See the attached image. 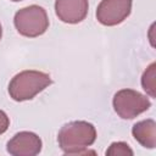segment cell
Wrapping results in <instances>:
<instances>
[{"mask_svg":"<svg viewBox=\"0 0 156 156\" xmlns=\"http://www.w3.org/2000/svg\"><path fill=\"white\" fill-rule=\"evenodd\" d=\"M96 140L95 127L87 121H73L61 127L57 134L60 149L65 155H83L94 154L88 147Z\"/></svg>","mask_w":156,"mask_h":156,"instance_id":"6da1fadb","label":"cell"},{"mask_svg":"<svg viewBox=\"0 0 156 156\" xmlns=\"http://www.w3.org/2000/svg\"><path fill=\"white\" fill-rule=\"evenodd\" d=\"M51 83L52 80L48 73L34 69L22 71L9 83V94L12 100L18 102L32 100Z\"/></svg>","mask_w":156,"mask_h":156,"instance_id":"7a4b0ae2","label":"cell"},{"mask_svg":"<svg viewBox=\"0 0 156 156\" xmlns=\"http://www.w3.org/2000/svg\"><path fill=\"white\" fill-rule=\"evenodd\" d=\"M17 32L27 38L43 35L49 28V17L46 11L38 5H30L18 10L13 18Z\"/></svg>","mask_w":156,"mask_h":156,"instance_id":"3957f363","label":"cell"},{"mask_svg":"<svg viewBox=\"0 0 156 156\" xmlns=\"http://www.w3.org/2000/svg\"><path fill=\"white\" fill-rule=\"evenodd\" d=\"M115 112L123 119H133L140 113L147 111L151 106L150 100L133 89L118 90L112 100Z\"/></svg>","mask_w":156,"mask_h":156,"instance_id":"277c9868","label":"cell"},{"mask_svg":"<svg viewBox=\"0 0 156 156\" xmlns=\"http://www.w3.org/2000/svg\"><path fill=\"white\" fill-rule=\"evenodd\" d=\"M132 2L133 0H101L96 9V20L102 26H117L130 15Z\"/></svg>","mask_w":156,"mask_h":156,"instance_id":"5b68a950","label":"cell"},{"mask_svg":"<svg viewBox=\"0 0 156 156\" xmlns=\"http://www.w3.org/2000/svg\"><path fill=\"white\" fill-rule=\"evenodd\" d=\"M41 139L32 132H20L7 143V152L12 156H34L41 151Z\"/></svg>","mask_w":156,"mask_h":156,"instance_id":"8992f818","label":"cell"},{"mask_svg":"<svg viewBox=\"0 0 156 156\" xmlns=\"http://www.w3.org/2000/svg\"><path fill=\"white\" fill-rule=\"evenodd\" d=\"M89 10L88 0H56L55 12L58 20L68 24L82 22Z\"/></svg>","mask_w":156,"mask_h":156,"instance_id":"52a82bcc","label":"cell"},{"mask_svg":"<svg viewBox=\"0 0 156 156\" xmlns=\"http://www.w3.org/2000/svg\"><path fill=\"white\" fill-rule=\"evenodd\" d=\"M132 134L141 146L147 149L156 146V123L154 119H144L135 123L132 128Z\"/></svg>","mask_w":156,"mask_h":156,"instance_id":"ba28073f","label":"cell"},{"mask_svg":"<svg viewBox=\"0 0 156 156\" xmlns=\"http://www.w3.org/2000/svg\"><path fill=\"white\" fill-rule=\"evenodd\" d=\"M156 63L152 62L147 68L146 71L144 72L143 77H141V85H143V89L151 96V98H155V89H156V82H155V77H156Z\"/></svg>","mask_w":156,"mask_h":156,"instance_id":"9c48e42d","label":"cell"},{"mask_svg":"<svg viewBox=\"0 0 156 156\" xmlns=\"http://www.w3.org/2000/svg\"><path fill=\"white\" fill-rule=\"evenodd\" d=\"M106 155L110 156H118V155H133V150L129 147V145L127 143L123 141H117V143H112L110 145V147L106 150Z\"/></svg>","mask_w":156,"mask_h":156,"instance_id":"30bf717a","label":"cell"},{"mask_svg":"<svg viewBox=\"0 0 156 156\" xmlns=\"http://www.w3.org/2000/svg\"><path fill=\"white\" fill-rule=\"evenodd\" d=\"M9 126H10V119L7 115L2 110H0V135L9 129Z\"/></svg>","mask_w":156,"mask_h":156,"instance_id":"8fae6325","label":"cell"},{"mask_svg":"<svg viewBox=\"0 0 156 156\" xmlns=\"http://www.w3.org/2000/svg\"><path fill=\"white\" fill-rule=\"evenodd\" d=\"M2 37V28H1V23H0V39Z\"/></svg>","mask_w":156,"mask_h":156,"instance_id":"7c38bea8","label":"cell"},{"mask_svg":"<svg viewBox=\"0 0 156 156\" xmlns=\"http://www.w3.org/2000/svg\"><path fill=\"white\" fill-rule=\"evenodd\" d=\"M11 1H15V2H17V1H22V0H11Z\"/></svg>","mask_w":156,"mask_h":156,"instance_id":"4fadbf2b","label":"cell"}]
</instances>
